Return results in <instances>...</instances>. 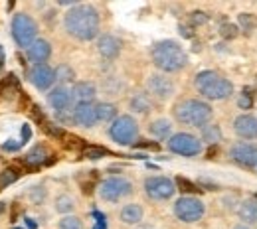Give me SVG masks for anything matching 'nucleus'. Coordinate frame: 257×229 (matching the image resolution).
Returning <instances> with one entry per match:
<instances>
[{"mask_svg":"<svg viewBox=\"0 0 257 229\" xmlns=\"http://www.w3.org/2000/svg\"><path fill=\"white\" fill-rule=\"evenodd\" d=\"M99 12L91 4H75L64 16V28L79 42H91L99 36Z\"/></svg>","mask_w":257,"mask_h":229,"instance_id":"obj_1","label":"nucleus"},{"mask_svg":"<svg viewBox=\"0 0 257 229\" xmlns=\"http://www.w3.org/2000/svg\"><path fill=\"white\" fill-rule=\"evenodd\" d=\"M153 64L161 69L162 73H176L184 69L188 64V56L184 48L174 40H162L157 42L151 50Z\"/></svg>","mask_w":257,"mask_h":229,"instance_id":"obj_2","label":"nucleus"},{"mask_svg":"<svg viewBox=\"0 0 257 229\" xmlns=\"http://www.w3.org/2000/svg\"><path fill=\"white\" fill-rule=\"evenodd\" d=\"M194 87L202 97L208 99V101H225L233 93V83L229 79H225L224 75L212 71V69H204V71L196 73Z\"/></svg>","mask_w":257,"mask_h":229,"instance_id":"obj_3","label":"nucleus"},{"mask_svg":"<svg viewBox=\"0 0 257 229\" xmlns=\"http://www.w3.org/2000/svg\"><path fill=\"white\" fill-rule=\"evenodd\" d=\"M174 117L182 125L204 129L206 125H210L214 111H212L210 103H206L202 99H184L174 105Z\"/></svg>","mask_w":257,"mask_h":229,"instance_id":"obj_4","label":"nucleus"},{"mask_svg":"<svg viewBox=\"0 0 257 229\" xmlns=\"http://www.w3.org/2000/svg\"><path fill=\"white\" fill-rule=\"evenodd\" d=\"M12 38L14 42L20 46V48H30L34 42L38 40V24L34 22L32 16L20 12V14H14L12 18Z\"/></svg>","mask_w":257,"mask_h":229,"instance_id":"obj_5","label":"nucleus"},{"mask_svg":"<svg viewBox=\"0 0 257 229\" xmlns=\"http://www.w3.org/2000/svg\"><path fill=\"white\" fill-rule=\"evenodd\" d=\"M172 211L176 215V219H180L182 223H196L204 217L206 213V205L202 199L192 196H182L178 197L172 205Z\"/></svg>","mask_w":257,"mask_h":229,"instance_id":"obj_6","label":"nucleus"},{"mask_svg":"<svg viewBox=\"0 0 257 229\" xmlns=\"http://www.w3.org/2000/svg\"><path fill=\"white\" fill-rule=\"evenodd\" d=\"M133 194V184L123 176H111L99 184V197L109 203H117Z\"/></svg>","mask_w":257,"mask_h":229,"instance_id":"obj_7","label":"nucleus"},{"mask_svg":"<svg viewBox=\"0 0 257 229\" xmlns=\"http://www.w3.org/2000/svg\"><path fill=\"white\" fill-rule=\"evenodd\" d=\"M109 136H111L117 144L128 146V144H133V142L137 140V136H139V123H137L131 115H121V117H117V119L111 123V127H109Z\"/></svg>","mask_w":257,"mask_h":229,"instance_id":"obj_8","label":"nucleus"},{"mask_svg":"<svg viewBox=\"0 0 257 229\" xmlns=\"http://www.w3.org/2000/svg\"><path fill=\"white\" fill-rule=\"evenodd\" d=\"M166 148L178 156H198L202 152V140L190 132H176L168 138Z\"/></svg>","mask_w":257,"mask_h":229,"instance_id":"obj_9","label":"nucleus"},{"mask_svg":"<svg viewBox=\"0 0 257 229\" xmlns=\"http://www.w3.org/2000/svg\"><path fill=\"white\" fill-rule=\"evenodd\" d=\"M145 194L155 201H166L176 194V182L166 176H151L145 180Z\"/></svg>","mask_w":257,"mask_h":229,"instance_id":"obj_10","label":"nucleus"},{"mask_svg":"<svg viewBox=\"0 0 257 229\" xmlns=\"http://www.w3.org/2000/svg\"><path fill=\"white\" fill-rule=\"evenodd\" d=\"M147 91H149V95H153L159 101H168L174 95L176 85L166 73H153L147 79Z\"/></svg>","mask_w":257,"mask_h":229,"instance_id":"obj_11","label":"nucleus"},{"mask_svg":"<svg viewBox=\"0 0 257 229\" xmlns=\"http://www.w3.org/2000/svg\"><path fill=\"white\" fill-rule=\"evenodd\" d=\"M229 158L243 168H257V144L253 142H235L229 148Z\"/></svg>","mask_w":257,"mask_h":229,"instance_id":"obj_12","label":"nucleus"},{"mask_svg":"<svg viewBox=\"0 0 257 229\" xmlns=\"http://www.w3.org/2000/svg\"><path fill=\"white\" fill-rule=\"evenodd\" d=\"M28 79L38 91H48L54 81H56V69L50 67L48 64H42V66H34L28 71Z\"/></svg>","mask_w":257,"mask_h":229,"instance_id":"obj_13","label":"nucleus"},{"mask_svg":"<svg viewBox=\"0 0 257 229\" xmlns=\"http://www.w3.org/2000/svg\"><path fill=\"white\" fill-rule=\"evenodd\" d=\"M73 95H71V89H67L64 85H58L54 87L50 93H48V103L50 107L56 111V113H64V111H73Z\"/></svg>","mask_w":257,"mask_h":229,"instance_id":"obj_14","label":"nucleus"},{"mask_svg":"<svg viewBox=\"0 0 257 229\" xmlns=\"http://www.w3.org/2000/svg\"><path fill=\"white\" fill-rule=\"evenodd\" d=\"M233 132L241 140H257V117L255 115H239L233 121Z\"/></svg>","mask_w":257,"mask_h":229,"instance_id":"obj_15","label":"nucleus"},{"mask_svg":"<svg viewBox=\"0 0 257 229\" xmlns=\"http://www.w3.org/2000/svg\"><path fill=\"white\" fill-rule=\"evenodd\" d=\"M71 113H73V123L83 127V129H91L99 123L93 103H77Z\"/></svg>","mask_w":257,"mask_h":229,"instance_id":"obj_16","label":"nucleus"},{"mask_svg":"<svg viewBox=\"0 0 257 229\" xmlns=\"http://www.w3.org/2000/svg\"><path fill=\"white\" fill-rule=\"evenodd\" d=\"M97 52L105 60H115L121 54V40L111 34H101L97 38Z\"/></svg>","mask_w":257,"mask_h":229,"instance_id":"obj_17","label":"nucleus"},{"mask_svg":"<svg viewBox=\"0 0 257 229\" xmlns=\"http://www.w3.org/2000/svg\"><path fill=\"white\" fill-rule=\"evenodd\" d=\"M26 56H28V60L32 62L34 66H42V64H46V62L50 60V56H52V44H50L48 40L38 38L32 46L26 50Z\"/></svg>","mask_w":257,"mask_h":229,"instance_id":"obj_18","label":"nucleus"},{"mask_svg":"<svg viewBox=\"0 0 257 229\" xmlns=\"http://www.w3.org/2000/svg\"><path fill=\"white\" fill-rule=\"evenodd\" d=\"M71 95L77 103H93L97 97V87L91 81H77L71 89Z\"/></svg>","mask_w":257,"mask_h":229,"instance_id":"obj_19","label":"nucleus"},{"mask_svg":"<svg viewBox=\"0 0 257 229\" xmlns=\"http://www.w3.org/2000/svg\"><path fill=\"white\" fill-rule=\"evenodd\" d=\"M143 215H145V209L141 203H127L121 207V213H119V219L125 223V225H137L143 221Z\"/></svg>","mask_w":257,"mask_h":229,"instance_id":"obj_20","label":"nucleus"},{"mask_svg":"<svg viewBox=\"0 0 257 229\" xmlns=\"http://www.w3.org/2000/svg\"><path fill=\"white\" fill-rule=\"evenodd\" d=\"M237 215L241 219V223H247V225H255L257 223V199L255 197H247L239 203L237 207Z\"/></svg>","mask_w":257,"mask_h":229,"instance_id":"obj_21","label":"nucleus"},{"mask_svg":"<svg viewBox=\"0 0 257 229\" xmlns=\"http://www.w3.org/2000/svg\"><path fill=\"white\" fill-rule=\"evenodd\" d=\"M128 107H131V111L133 113H139V115H147L151 109H153V101H151V95L149 93H143V91H139V93H135L131 101H128Z\"/></svg>","mask_w":257,"mask_h":229,"instance_id":"obj_22","label":"nucleus"},{"mask_svg":"<svg viewBox=\"0 0 257 229\" xmlns=\"http://www.w3.org/2000/svg\"><path fill=\"white\" fill-rule=\"evenodd\" d=\"M149 132L159 140H168L172 136V123L168 119H157L149 125Z\"/></svg>","mask_w":257,"mask_h":229,"instance_id":"obj_23","label":"nucleus"},{"mask_svg":"<svg viewBox=\"0 0 257 229\" xmlns=\"http://www.w3.org/2000/svg\"><path fill=\"white\" fill-rule=\"evenodd\" d=\"M200 136H202V142L210 146H218V142H222L224 138V132L220 129V125H206L204 129H200Z\"/></svg>","mask_w":257,"mask_h":229,"instance_id":"obj_24","label":"nucleus"},{"mask_svg":"<svg viewBox=\"0 0 257 229\" xmlns=\"http://www.w3.org/2000/svg\"><path fill=\"white\" fill-rule=\"evenodd\" d=\"M95 113H97V121L99 123H113L117 119V107L113 103H97L95 105Z\"/></svg>","mask_w":257,"mask_h":229,"instance_id":"obj_25","label":"nucleus"},{"mask_svg":"<svg viewBox=\"0 0 257 229\" xmlns=\"http://www.w3.org/2000/svg\"><path fill=\"white\" fill-rule=\"evenodd\" d=\"M46 158H50L48 156V150H46V146H42V144H36L32 150L24 156V160L22 162L28 164V166H38V164H44L46 162Z\"/></svg>","mask_w":257,"mask_h":229,"instance_id":"obj_26","label":"nucleus"},{"mask_svg":"<svg viewBox=\"0 0 257 229\" xmlns=\"http://www.w3.org/2000/svg\"><path fill=\"white\" fill-rule=\"evenodd\" d=\"M56 211L62 213V215H71V211L75 209V199L67 194H62V196L56 197Z\"/></svg>","mask_w":257,"mask_h":229,"instance_id":"obj_27","label":"nucleus"},{"mask_svg":"<svg viewBox=\"0 0 257 229\" xmlns=\"http://www.w3.org/2000/svg\"><path fill=\"white\" fill-rule=\"evenodd\" d=\"M73 79H75V71L67 66V64H60V66L56 67V81H60V83H71Z\"/></svg>","mask_w":257,"mask_h":229,"instance_id":"obj_28","label":"nucleus"},{"mask_svg":"<svg viewBox=\"0 0 257 229\" xmlns=\"http://www.w3.org/2000/svg\"><path fill=\"white\" fill-rule=\"evenodd\" d=\"M237 22H239V28L243 30V32H253L257 28V16L253 14H239L237 16Z\"/></svg>","mask_w":257,"mask_h":229,"instance_id":"obj_29","label":"nucleus"},{"mask_svg":"<svg viewBox=\"0 0 257 229\" xmlns=\"http://www.w3.org/2000/svg\"><path fill=\"white\" fill-rule=\"evenodd\" d=\"M58 229H83V221L77 215H64L58 223Z\"/></svg>","mask_w":257,"mask_h":229,"instance_id":"obj_30","label":"nucleus"},{"mask_svg":"<svg viewBox=\"0 0 257 229\" xmlns=\"http://www.w3.org/2000/svg\"><path fill=\"white\" fill-rule=\"evenodd\" d=\"M18 170L16 168H6L2 174H0V188H6V186H10L12 182H16L18 180Z\"/></svg>","mask_w":257,"mask_h":229,"instance_id":"obj_31","label":"nucleus"},{"mask_svg":"<svg viewBox=\"0 0 257 229\" xmlns=\"http://www.w3.org/2000/svg\"><path fill=\"white\" fill-rule=\"evenodd\" d=\"M237 34H239V28H237L235 24H224V26L220 28V36H222L224 40H233V38H237Z\"/></svg>","mask_w":257,"mask_h":229,"instance_id":"obj_32","label":"nucleus"},{"mask_svg":"<svg viewBox=\"0 0 257 229\" xmlns=\"http://www.w3.org/2000/svg\"><path fill=\"white\" fill-rule=\"evenodd\" d=\"M176 186L182 190V192H190V194H196V192H200V188L192 184V182H188L186 178H176Z\"/></svg>","mask_w":257,"mask_h":229,"instance_id":"obj_33","label":"nucleus"},{"mask_svg":"<svg viewBox=\"0 0 257 229\" xmlns=\"http://www.w3.org/2000/svg\"><path fill=\"white\" fill-rule=\"evenodd\" d=\"M107 152L103 150V148H95V146H89V148H85V152H83V156L85 158H89V160H97V158H103Z\"/></svg>","mask_w":257,"mask_h":229,"instance_id":"obj_34","label":"nucleus"},{"mask_svg":"<svg viewBox=\"0 0 257 229\" xmlns=\"http://www.w3.org/2000/svg\"><path fill=\"white\" fill-rule=\"evenodd\" d=\"M222 203H224V207L227 209V211H237V207H239V199L235 196H225L224 199H222Z\"/></svg>","mask_w":257,"mask_h":229,"instance_id":"obj_35","label":"nucleus"},{"mask_svg":"<svg viewBox=\"0 0 257 229\" xmlns=\"http://www.w3.org/2000/svg\"><path fill=\"white\" fill-rule=\"evenodd\" d=\"M237 107H239V109H243V111H249V109L253 107V99L249 97L247 93H243V95H239V97H237Z\"/></svg>","mask_w":257,"mask_h":229,"instance_id":"obj_36","label":"nucleus"},{"mask_svg":"<svg viewBox=\"0 0 257 229\" xmlns=\"http://www.w3.org/2000/svg\"><path fill=\"white\" fill-rule=\"evenodd\" d=\"M208 22V16L204 14V12H192L190 14V24L192 26H202V24H206Z\"/></svg>","mask_w":257,"mask_h":229,"instance_id":"obj_37","label":"nucleus"},{"mask_svg":"<svg viewBox=\"0 0 257 229\" xmlns=\"http://www.w3.org/2000/svg\"><path fill=\"white\" fill-rule=\"evenodd\" d=\"M2 146H4L6 152H16V150H20L24 146V142L22 140H6Z\"/></svg>","mask_w":257,"mask_h":229,"instance_id":"obj_38","label":"nucleus"},{"mask_svg":"<svg viewBox=\"0 0 257 229\" xmlns=\"http://www.w3.org/2000/svg\"><path fill=\"white\" fill-rule=\"evenodd\" d=\"M30 197H32V201H44V197H46V190H44V186H36V188H32Z\"/></svg>","mask_w":257,"mask_h":229,"instance_id":"obj_39","label":"nucleus"},{"mask_svg":"<svg viewBox=\"0 0 257 229\" xmlns=\"http://www.w3.org/2000/svg\"><path fill=\"white\" fill-rule=\"evenodd\" d=\"M30 136H32V131H30V127H22V142H28L30 140Z\"/></svg>","mask_w":257,"mask_h":229,"instance_id":"obj_40","label":"nucleus"},{"mask_svg":"<svg viewBox=\"0 0 257 229\" xmlns=\"http://www.w3.org/2000/svg\"><path fill=\"white\" fill-rule=\"evenodd\" d=\"M178 30H180V34L184 36V38H192L194 34L190 32V28H186V26H178Z\"/></svg>","mask_w":257,"mask_h":229,"instance_id":"obj_41","label":"nucleus"},{"mask_svg":"<svg viewBox=\"0 0 257 229\" xmlns=\"http://www.w3.org/2000/svg\"><path fill=\"white\" fill-rule=\"evenodd\" d=\"M231 229H251V227H249L247 223H235V225H233Z\"/></svg>","mask_w":257,"mask_h":229,"instance_id":"obj_42","label":"nucleus"},{"mask_svg":"<svg viewBox=\"0 0 257 229\" xmlns=\"http://www.w3.org/2000/svg\"><path fill=\"white\" fill-rule=\"evenodd\" d=\"M4 64V50H2V46H0V67Z\"/></svg>","mask_w":257,"mask_h":229,"instance_id":"obj_43","label":"nucleus"},{"mask_svg":"<svg viewBox=\"0 0 257 229\" xmlns=\"http://www.w3.org/2000/svg\"><path fill=\"white\" fill-rule=\"evenodd\" d=\"M4 209H6V203H0V213H2Z\"/></svg>","mask_w":257,"mask_h":229,"instance_id":"obj_44","label":"nucleus"},{"mask_svg":"<svg viewBox=\"0 0 257 229\" xmlns=\"http://www.w3.org/2000/svg\"><path fill=\"white\" fill-rule=\"evenodd\" d=\"M253 197H255V199H257V194H255V196H253Z\"/></svg>","mask_w":257,"mask_h":229,"instance_id":"obj_45","label":"nucleus"}]
</instances>
